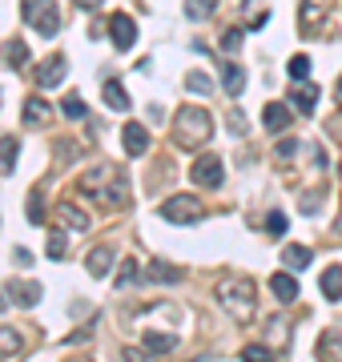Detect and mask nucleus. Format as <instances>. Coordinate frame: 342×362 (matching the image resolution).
I'll return each instance as SVG.
<instances>
[{"label": "nucleus", "instance_id": "a211bd4d", "mask_svg": "<svg viewBox=\"0 0 342 362\" xmlns=\"http://www.w3.org/2000/svg\"><path fill=\"white\" fill-rule=\"evenodd\" d=\"M310 262H314V254L306 246H282V266L286 270H306Z\"/></svg>", "mask_w": 342, "mask_h": 362}, {"label": "nucleus", "instance_id": "2f4dec72", "mask_svg": "<svg viewBox=\"0 0 342 362\" xmlns=\"http://www.w3.org/2000/svg\"><path fill=\"white\" fill-rule=\"evenodd\" d=\"M290 77L294 81H306V73H310V57H302V52H298V57H290Z\"/></svg>", "mask_w": 342, "mask_h": 362}, {"label": "nucleus", "instance_id": "2eb2a0df", "mask_svg": "<svg viewBox=\"0 0 342 362\" xmlns=\"http://www.w3.org/2000/svg\"><path fill=\"white\" fill-rule=\"evenodd\" d=\"M218 77H222V89L230 93V97H242V89H246V73H242V65H234V61H230V65H222V73H218Z\"/></svg>", "mask_w": 342, "mask_h": 362}, {"label": "nucleus", "instance_id": "49530a36", "mask_svg": "<svg viewBox=\"0 0 342 362\" xmlns=\"http://www.w3.org/2000/svg\"><path fill=\"white\" fill-rule=\"evenodd\" d=\"M338 177H342V165H338Z\"/></svg>", "mask_w": 342, "mask_h": 362}, {"label": "nucleus", "instance_id": "7c9ffc66", "mask_svg": "<svg viewBox=\"0 0 342 362\" xmlns=\"http://www.w3.org/2000/svg\"><path fill=\"white\" fill-rule=\"evenodd\" d=\"M28 221H33V226H40V221H45V202H40V185L33 189V197H28Z\"/></svg>", "mask_w": 342, "mask_h": 362}, {"label": "nucleus", "instance_id": "72a5a7b5", "mask_svg": "<svg viewBox=\"0 0 342 362\" xmlns=\"http://www.w3.org/2000/svg\"><path fill=\"white\" fill-rule=\"evenodd\" d=\"M185 85H189L194 93H210L213 89V81L206 77V73H185Z\"/></svg>", "mask_w": 342, "mask_h": 362}, {"label": "nucleus", "instance_id": "6e6552de", "mask_svg": "<svg viewBox=\"0 0 342 362\" xmlns=\"http://www.w3.org/2000/svg\"><path fill=\"white\" fill-rule=\"evenodd\" d=\"M109 37H113V45H117L121 52L133 49V45H137V25H133V16H125V13L113 16V21H109Z\"/></svg>", "mask_w": 342, "mask_h": 362}, {"label": "nucleus", "instance_id": "4be33fe9", "mask_svg": "<svg viewBox=\"0 0 342 362\" xmlns=\"http://www.w3.org/2000/svg\"><path fill=\"white\" fill-rule=\"evenodd\" d=\"M330 0H302V33H310V25H318L326 16Z\"/></svg>", "mask_w": 342, "mask_h": 362}, {"label": "nucleus", "instance_id": "393cba45", "mask_svg": "<svg viewBox=\"0 0 342 362\" xmlns=\"http://www.w3.org/2000/svg\"><path fill=\"white\" fill-rule=\"evenodd\" d=\"M322 294L334 302V298H342V266H330V270H322Z\"/></svg>", "mask_w": 342, "mask_h": 362}, {"label": "nucleus", "instance_id": "58836bf2", "mask_svg": "<svg viewBox=\"0 0 342 362\" xmlns=\"http://www.w3.org/2000/svg\"><path fill=\"white\" fill-rule=\"evenodd\" d=\"M294 149H298V141H278V157H294Z\"/></svg>", "mask_w": 342, "mask_h": 362}, {"label": "nucleus", "instance_id": "b1692460", "mask_svg": "<svg viewBox=\"0 0 342 362\" xmlns=\"http://www.w3.org/2000/svg\"><path fill=\"white\" fill-rule=\"evenodd\" d=\"M25 350V338L20 330H8V326H0V358H8V354H20Z\"/></svg>", "mask_w": 342, "mask_h": 362}, {"label": "nucleus", "instance_id": "cd10ccee", "mask_svg": "<svg viewBox=\"0 0 342 362\" xmlns=\"http://www.w3.org/2000/svg\"><path fill=\"white\" fill-rule=\"evenodd\" d=\"M4 61H8L13 69H25L28 65V49L20 45V40H8V45H4Z\"/></svg>", "mask_w": 342, "mask_h": 362}, {"label": "nucleus", "instance_id": "e433bc0d", "mask_svg": "<svg viewBox=\"0 0 342 362\" xmlns=\"http://www.w3.org/2000/svg\"><path fill=\"white\" fill-rule=\"evenodd\" d=\"M121 362H153V354L149 350H137V346H125L121 350Z\"/></svg>", "mask_w": 342, "mask_h": 362}, {"label": "nucleus", "instance_id": "f8f14e48", "mask_svg": "<svg viewBox=\"0 0 342 362\" xmlns=\"http://www.w3.org/2000/svg\"><path fill=\"white\" fill-rule=\"evenodd\" d=\"M40 294H45V290H40V282H20V278H16V282H8V298H13V302L20 306V310L37 306Z\"/></svg>", "mask_w": 342, "mask_h": 362}, {"label": "nucleus", "instance_id": "412c9836", "mask_svg": "<svg viewBox=\"0 0 342 362\" xmlns=\"http://www.w3.org/2000/svg\"><path fill=\"white\" fill-rule=\"evenodd\" d=\"M145 350H149V354H170V350H177V334L149 330V334H145Z\"/></svg>", "mask_w": 342, "mask_h": 362}, {"label": "nucleus", "instance_id": "6ab92c4d", "mask_svg": "<svg viewBox=\"0 0 342 362\" xmlns=\"http://www.w3.org/2000/svg\"><path fill=\"white\" fill-rule=\"evenodd\" d=\"M270 290H274L278 302H294V298H298V282H294V274H274V278H270Z\"/></svg>", "mask_w": 342, "mask_h": 362}, {"label": "nucleus", "instance_id": "f03ea898", "mask_svg": "<svg viewBox=\"0 0 342 362\" xmlns=\"http://www.w3.org/2000/svg\"><path fill=\"white\" fill-rule=\"evenodd\" d=\"M218 302H222V310L234 318V322H250L254 318V302H258V290H254L250 278H237V274H225L222 282H218Z\"/></svg>", "mask_w": 342, "mask_h": 362}, {"label": "nucleus", "instance_id": "a19ab883", "mask_svg": "<svg viewBox=\"0 0 342 362\" xmlns=\"http://www.w3.org/2000/svg\"><path fill=\"white\" fill-rule=\"evenodd\" d=\"M77 8H101V0H77Z\"/></svg>", "mask_w": 342, "mask_h": 362}, {"label": "nucleus", "instance_id": "f3484780", "mask_svg": "<svg viewBox=\"0 0 342 362\" xmlns=\"http://www.w3.org/2000/svg\"><path fill=\"white\" fill-rule=\"evenodd\" d=\"M49 113H53V105L45 101V97H28L25 101V125H45V121H49Z\"/></svg>", "mask_w": 342, "mask_h": 362}, {"label": "nucleus", "instance_id": "7ed1b4c3", "mask_svg": "<svg viewBox=\"0 0 342 362\" xmlns=\"http://www.w3.org/2000/svg\"><path fill=\"white\" fill-rule=\"evenodd\" d=\"M173 137H177L182 149H201L213 137V117L198 105H185L182 113L173 117Z\"/></svg>", "mask_w": 342, "mask_h": 362}, {"label": "nucleus", "instance_id": "37998d69", "mask_svg": "<svg viewBox=\"0 0 342 362\" xmlns=\"http://www.w3.org/2000/svg\"><path fill=\"white\" fill-rule=\"evenodd\" d=\"M4 306H8V302H4V294H0V310H4Z\"/></svg>", "mask_w": 342, "mask_h": 362}, {"label": "nucleus", "instance_id": "ea45409f", "mask_svg": "<svg viewBox=\"0 0 342 362\" xmlns=\"http://www.w3.org/2000/svg\"><path fill=\"white\" fill-rule=\"evenodd\" d=\"M13 258H16V262H20V266H33V254H28V250H16Z\"/></svg>", "mask_w": 342, "mask_h": 362}, {"label": "nucleus", "instance_id": "f257e3e1", "mask_svg": "<svg viewBox=\"0 0 342 362\" xmlns=\"http://www.w3.org/2000/svg\"><path fill=\"white\" fill-rule=\"evenodd\" d=\"M81 189L93 197V202H105V206H129V181L125 173H117L113 165H97L81 177Z\"/></svg>", "mask_w": 342, "mask_h": 362}, {"label": "nucleus", "instance_id": "dca6fc26", "mask_svg": "<svg viewBox=\"0 0 342 362\" xmlns=\"http://www.w3.org/2000/svg\"><path fill=\"white\" fill-rule=\"evenodd\" d=\"M318 362H342V334L338 330H330V334H322V342H318Z\"/></svg>", "mask_w": 342, "mask_h": 362}, {"label": "nucleus", "instance_id": "bb28decb", "mask_svg": "<svg viewBox=\"0 0 342 362\" xmlns=\"http://www.w3.org/2000/svg\"><path fill=\"white\" fill-rule=\"evenodd\" d=\"M210 13H218V0H185V16L189 21H206Z\"/></svg>", "mask_w": 342, "mask_h": 362}, {"label": "nucleus", "instance_id": "c756f323", "mask_svg": "<svg viewBox=\"0 0 342 362\" xmlns=\"http://www.w3.org/2000/svg\"><path fill=\"white\" fill-rule=\"evenodd\" d=\"M61 113H65L69 121H81V117H85V101H81L77 93H69L65 101H61Z\"/></svg>", "mask_w": 342, "mask_h": 362}, {"label": "nucleus", "instance_id": "9b49d317", "mask_svg": "<svg viewBox=\"0 0 342 362\" xmlns=\"http://www.w3.org/2000/svg\"><path fill=\"white\" fill-rule=\"evenodd\" d=\"M121 141H125V153L129 157H141L145 149H149V129L137 125V121H129V125L121 129Z\"/></svg>", "mask_w": 342, "mask_h": 362}, {"label": "nucleus", "instance_id": "ddd939ff", "mask_svg": "<svg viewBox=\"0 0 342 362\" xmlns=\"http://www.w3.org/2000/svg\"><path fill=\"white\" fill-rule=\"evenodd\" d=\"M262 125L270 133H286L290 129V109H286V105H278V101H270L262 109Z\"/></svg>", "mask_w": 342, "mask_h": 362}, {"label": "nucleus", "instance_id": "4c0bfd02", "mask_svg": "<svg viewBox=\"0 0 342 362\" xmlns=\"http://www.w3.org/2000/svg\"><path fill=\"white\" fill-rule=\"evenodd\" d=\"M266 226H270V233H286L290 230V221H286V214H270V218H266Z\"/></svg>", "mask_w": 342, "mask_h": 362}, {"label": "nucleus", "instance_id": "c03bdc74", "mask_svg": "<svg viewBox=\"0 0 342 362\" xmlns=\"http://www.w3.org/2000/svg\"><path fill=\"white\" fill-rule=\"evenodd\" d=\"M338 101H342V85H338Z\"/></svg>", "mask_w": 342, "mask_h": 362}, {"label": "nucleus", "instance_id": "a18cd8bd", "mask_svg": "<svg viewBox=\"0 0 342 362\" xmlns=\"http://www.w3.org/2000/svg\"><path fill=\"white\" fill-rule=\"evenodd\" d=\"M69 362H85V358H69Z\"/></svg>", "mask_w": 342, "mask_h": 362}, {"label": "nucleus", "instance_id": "473e14b6", "mask_svg": "<svg viewBox=\"0 0 342 362\" xmlns=\"http://www.w3.org/2000/svg\"><path fill=\"white\" fill-rule=\"evenodd\" d=\"M45 250H49V258H65V254H69V238H65V233H53Z\"/></svg>", "mask_w": 342, "mask_h": 362}, {"label": "nucleus", "instance_id": "c85d7f7f", "mask_svg": "<svg viewBox=\"0 0 342 362\" xmlns=\"http://www.w3.org/2000/svg\"><path fill=\"white\" fill-rule=\"evenodd\" d=\"M242 362H274V350L262 346V342H250V346L242 350Z\"/></svg>", "mask_w": 342, "mask_h": 362}, {"label": "nucleus", "instance_id": "c9c22d12", "mask_svg": "<svg viewBox=\"0 0 342 362\" xmlns=\"http://www.w3.org/2000/svg\"><path fill=\"white\" fill-rule=\"evenodd\" d=\"M242 37H246L242 28H230V33L222 37V49H225V52H237V49H242Z\"/></svg>", "mask_w": 342, "mask_h": 362}, {"label": "nucleus", "instance_id": "5701e85b", "mask_svg": "<svg viewBox=\"0 0 342 362\" xmlns=\"http://www.w3.org/2000/svg\"><path fill=\"white\" fill-rule=\"evenodd\" d=\"M101 97H105V105H109V109H117V113H125V109H129V93L121 89L117 81H105Z\"/></svg>", "mask_w": 342, "mask_h": 362}, {"label": "nucleus", "instance_id": "9d476101", "mask_svg": "<svg viewBox=\"0 0 342 362\" xmlns=\"http://www.w3.org/2000/svg\"><path fill=\"white\" fill-rule=\"evenodd\" d=\"M65 69H69L65 57H49V61H40L37 85H40V89H53V85H61V81H65Z\"/></svg>", "mask_w": 342, "mask_h": 362}, {"label": "nucleus", "instance_id": "79ce46f5", "mask_svg": "<svg viewBox=\"0 0 342 362\" xmlns=\"http://www.w3.org/2000/svg\"><path fill=\"white\" fill-rule=\"evenodd\" d=\"M330 133H342V117H334V121H330Z\"/></svg>", "mask_w": 342, "mask_h": 362}, {"label": "nucleus", "instance_id": "20e7f679", "mask_svg": "<svg viewBox=\"0 0 342 362\" xmlns=\"http://www.w3.org/2000/svg\"><path fill=\"white\" fill-rule=\"evenodd\" d=\"M20 16L25 25H33L40 37H57L61 33V8L57 0H20Z\"/></svg>", "mask_w": 342, "mask_h": 362}, {"label": "nucleus", "instance_id": "4468645a", "mask_svg": "<svg viewBox=\"0 0 342 362\" xmlns=\"http://www.w3.org/2000/svg\"><path fill=\"white\" fill-rule=\"evenodd\" d=\"M85 270H89L93 278H109V270H113V250H109V246H97L89 258H85Z\"/></svg>", "mask_w": 342, "mask_h": 362}, {"label": "nucleus", "instance_id": "0eeeda50", "mask_svg": "<svg viewBox=\"0 0 342 362\" xmlns=\"http://www.w3.org/2000/svg\"><path fill=\"white\" fill-rule=\"evenodd\" d=\"M145 282H161V286H177V282H185V270H177L173 262H161V258H153L149 266H145V274H141Z\"/></svg>", "mask_w": 342, "mask_h": 362}, {"label": "nucleus", "instance_id": "1a4fd4ad", "mask_svg": "<svg viewBox=\"0 0 342 362\" xmlns=\"http://www.w3.org/2000/svg\"><path fill=\"white\" fill-rule=\"evenodd\" d=\"M290 105H294L298 113H314L318 85H314V81H294V85H290Z\"/></svg>", "mask_w": 342, "mask_h": 362}, {"label": "nucleus", "instance_id": "423d86ee", "mask_svg": "<svg viewBox=\"0 0 342 362\" xmlns=\"http://www.w3.org/2000/svg\"><path fill=\"white\" fill-rule=\"evenodd\" d=\"M189 173H194V181H198L201 189H218V185L225 181V165H222V157L218 153H201Z\"/></svg>", "mask_w": 342, "mask_h": 362}, {"label": "nucleus", "instance_id": "f704fd0d", "mask_svg": "<svg viewBox=\"0 0 342 362\" xmlns=\"http://www.w3.org/2000/svg\"><path fill=\"white\" fill-rule=\"evenodd\" d=\"M129 282H137V262L125 258V262H121V274H117V290H121V286H129Z\"/></svg>", "mask_w": 342, "mask_h": 362}, {"label": "nucleus", "instance_id": "39448f33", "mask_svg": "<svg viewBox=\"0 0 342 362\" xmlns=\"http://www.w3.org/2000/svg\"><path fill=\"white\" fill-rule=\"evenodd\" d=\"M158 214L173 226H194V221L206 218V206H201V197H189V194H173L165 206H158Z\"/></svg>", "mask_w": 342, "mask_h": 362}, {"label": "nucleus", "instance_id": "aec40b11", "mask_svg": "<svg viewBox=\"0 0 342 362\" xmlns=\"http://www.w3.org/2000/svg\"><path fill=\"white\" fill-rule=\"evenodd\" d=\"M57 218L65 221L69 230H89V214H81L73 202H61V206H57Z\"/></svg>", "mask_w": 342, "mask_h": 362}, {"label": "nucleus", "instance_id": "a878e982", "mask_svg": "<svg viewBox=\"0 0 342 362\" xmlns=\"http://www.w3.org/2000/svg\"><path fill=\"white\" fill-rule=\"evenodd\" d=\"M16 149H20V141H16V137H0V173H13Z\"/></svg>", "mask_w": 342, "mask_h": 362}]
</instances>
